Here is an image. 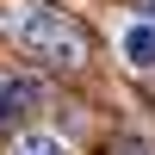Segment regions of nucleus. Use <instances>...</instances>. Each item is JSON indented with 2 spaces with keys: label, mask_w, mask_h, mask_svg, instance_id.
<instances>
[{
  "label": "nucleus",
  "mask_w": 155,
  "mask_h": 155,
  "mask_svg": "<svg viewBox=\"0 0 155 155\" xmlns=\"http://www.w3.org/2000/svg\"><path fill=\"white\" fill-rule=\"evenodd\" d=\"M37 99H44V87L37 81H0V130H6V124H19V118H31L37 112Z\"/></svg>",
  "instance_id": "nucleus-2"
},
{
  "label": "nucleus",
  "mask_w": 155,
  "mask_h": 155,
  "mask_svg": "<svg viewBox=\"0 0 155 155\" xmlns=\"http://www.w3.org/2000/svg\"><path fill=\"white\" fill-rule=\"evenodd\" d=\"M106 155H155L143 137H118V143H106Z\"/></svg>",
  "instance_id": "nucleus-5"
},
{
  "label": "nucleus",
  "mask_w": 155,
  "mask_h": 155,
  "mask_svg": "<svg viewBox=\"0 0 155 155\" xmlns=\"http://www.w3.org/2000/svg\"><path fill=\"white\" fill-rule=\"evenodd\" d=\"M137 12H143V25H155V0H137Z\"/></svg>",
  "instance_id": "nucleus-6"
},
{
  "label": "nucleus",
  "mask_w": 155,
  "mask_h": 155,
  "mask_svg": "<svg viewBox=\"0 0 155 155\" xmlns=\"http://www.w3.org/2000/svg\"><path fill=\"white\" fill-rule=\"evenodd\" d=\"M0 31L25 50V56L50 62V68H81L87 62V37L68 12L44 6V0H6L0 6Z\"/></svg>",
  "instance_id": "nucleus-1"
},
{
  "label": "nucleus",
  "mask_w": 155,
  "mask_h": 155,
  "mask_svg": "<svg viewBox=\"0 0 155 155\" xmlns=\"http://www.w3.org/2000/svg\"><path fill=\"white\" fill-rule=\"evenodd\" d=\"M12 155H68V149H62V137H50V130H25L19 143H12Z\"/></svg>",
  "instance_id": "nucleus-4"
},
{
  "label": "nucleus",
  "mask_w": 155,
  "mask_h": 155,
  "mask_svg": "<svg viewBox=\"0 0 155 155\" xmlns=\"http://www.w3.org/2000/svg\"><path fill=\"white\" fill-rule=\"evenodd\" d=\"M124 62H130V68H155V25L137 19L130 31H124Z\"/></svg>",
  "instance_id": "nucleus-3"
}]
</instances>
